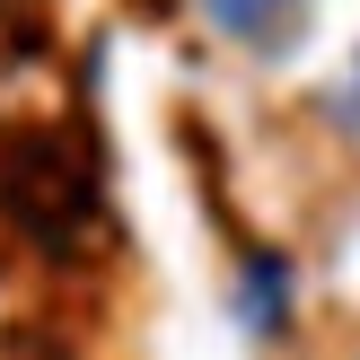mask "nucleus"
Wrapping results in <instances>:
<instances>
[{"mask_svg":"<svg viewBox=\"0 0 360 360\" xmlns=\"http://www.w3.org/2000/svg\"><path fill=\"white\" fill-rule=\"evenodd\" d=\"M202 9H211V18H220V27H229V35H273V27H281V18H290V9H299V0H202Z\"/></svg>","mask_w":360,"mask_h":360,"instance_id":"f257e3e1","label":"nucleus"}]
</instances>
